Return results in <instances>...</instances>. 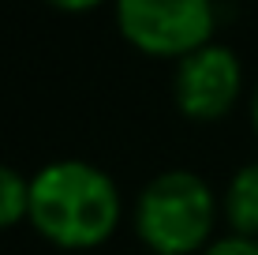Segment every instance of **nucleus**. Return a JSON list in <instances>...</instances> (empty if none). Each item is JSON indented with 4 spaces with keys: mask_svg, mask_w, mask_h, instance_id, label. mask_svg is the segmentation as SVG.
<instances>
[{
    "mask_svg": "<svg viewBox=\"0 0 258 255\" xmlns=\"http://www.w3.org/2000/svg\"><path fill=\"white\" fill-rule=\"evenodd\" d=\"M123 199L116 180L94 162L60 158L30 177L34 233L64 251H90L105 244L120 225Z\"/></svg>",
    "mask_w": 258,
    "mask_h": 255,
    "instance_id": "1",
    "label": "nucleus"
},
{
    "mask_svg": "<svg viewBox=\"0 0 258 255\" xmlns=\"http://www.w3.org/2000/svg\"><path fill=\"white\" fill-rule=\"evenodd\" d=\"M217 218L221 203L199 173L168 169L139 191L135 233L154 255H202Z\"/></svg>",
    "mask_w": 258,
    "mask_h": 255,
    "instance_id": "2",
    "label": "nucleus"
},
{
    "mask_svg": "<svg viewBox=\"0 0 258 255\" xmlns=\"http://www.w3.org/2000/svg\"><path fill=\"white\" fill-rule=\"evenodd\" d=\"M116 26L131 49L157 60H183L213 41V0H116Z\"/></svg>",
    "mask_w": 258,
    "mask_h": 255,
    "instance_id": "3",
    "label": "nucleus"
},
{
    "mask_svg": "<svg viewBox=\"0 0 258 255\" xmlns=\"http://www.w3.org/2000/svg\"><path fill=\"white\" fill-rule=\"evenodd\" d=\"M243 94V64L228 45H210L176 60L172 72V101L195 124H213L228 117Z\"/></svg>",
    "mask_w": 258,
    "mask_h": 255,
    "instance_id": "4",
    "label": "nucleus"
},
{
    "mask_svg": "<svg viewBox=\"0 0 258 255\" xmlns=\"http://www.w3.org/2000/svg\"><path fill=\"white\" fill-rule=\"evenodd\" d=\"M221 214H225L228 233L258 236V162H247L232 173L221 199Z\"/></svg>",
    "mask_w": 258,
    "mask_h": 255,
    "instance_id": "5",
    "label": "nucleus"
},
{
    "mask_svg": "<svg viewBox=\"0 0 258 255\" xmlns=\"http://www.w3.org/2000/svg\"><path fill=\"white\" fill-rule=\"evenodd\" d=\"M30 218V177L0 162V229H12Z\"/></svg>",
    "mask_w": 258,
    "mask_h": 255,
    "instance_id": "6",
    "label": "nucleus"
},
{
    "mask_svg": "<svg viewBox=\"0 0 258 255\" xmlns=\"http://www.w3.org/2000/svg\"><path fill=\"white\" fill-rule=\"evenodd\" d=\"M202 255H258V236H243V233L213 236Z\"/></svg>",
    "mask_w": 258,
    "mask_h": 255,
    "instance_id": "7",
    "label": "nucleus"
},
{
    "mask_svg": "<svg viewBox=\"0 0 258 255\" xmlns=\"http://www.w3.org/2000/svg\"><path fill=\"white\" fill-rule=\"evenodd\" d=\"M52 4L56 12H71V15H83V12H94V8H101L105 0H45Z\"/></svg>",
    "mask_w": 258,
    "mask_h": 255,
    "instance_id": "8",
    "label": "nucleus"
},
{
    "mask_svg": "<svg viewBox=\"0 0 258 255\" xmlns=\"http://www.w3.org/2000/svg\"><path fill=\"white\" fill-rule=\"evenodd\" d=\"M251 128L258 135V83H254V94H251Z\"/></svg>",
    "mask_w": 258,
    "mask_h": 255,
    "instance_id": "9",
    "label": "nucleus"
}]
</instances>
